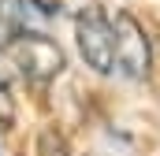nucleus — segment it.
<instances>
[{"label":"nucleus","instance_id":"nucleus-1","mask_svg":"<svg viewBox=\"0 0 160 156\" xmlns=\"http://www.w3.org/2000/svg\"><path fill=\"white\" fill-rule=\"evenodd\" d=\"M4 56L11 63V71L34 82V85H48L56 75H63L67 60H63V48L48 34H38V30H15L8 45H4Z\"/></svg>","mask_w":160,"mask_h":156},{"label":"nucleus","instance_id":"nucleus-2","mask_svg":"<svg viewBox=\"0 0 160 156\" xmlns=\"http://www.w3.org/2000/svg\"><path fill=\"white\" fill-rule=\"evenodd\" d=\"M75 45L89 71L97 75H116V34H112V15L101 11L97 4L82 7L75 19Z\"/></svg>","mask_w":160,"mask_h":156},{"label":"nucleus","instance_id":"nucleus-3","mask_svg":"<svg viewBox=\"0 0 160 156\" xmlns=\"http://www.w3.org/2000/svg\"><path fill=\"white\" fill-rule=\"evenodd\" d=\"M112 34H116V75L134 78V82L145 78L153 63V45H149V34L142 30V22L127 11H116Z\"/></svg>","mask_w":160,"mask_h":156},{"label":"nucleus","instance_id":"nucleus-4","mask_svg":"<svg viewBox=\"0 0 160 156\" xmlns=\"http://www.w3.org/2000/svg\"><path fill=\"white\" fill-rule=\"evenodd\" d=\"M11 63H8V56H4V48H0V130H8V126H15V89H11Z\"/></svg>","mask_w":160,"mask_h":156},{"label":"nucleus","instance_id":"nucleus-5","mask_svg":"<svg viewBox=\"0 0 160 156\" xmlns=\"http://www.w3.org/2000/svg\"><path fill=\"white\" fill-rule=\"evenodd\" d=\"M41 156H71V153H67V145L56 130H45L41 134Z\"/></svg>","mask_w":160,"mask_h":156},{"label":"nucleus","instance_id":"nucleus-6","mask_svg":"<svg viewBox=\"0 0 160 156\" xmlns=\"http://www.w3.org/2000/svg\"><path fill=\"white\" fill-rule=\"evenodd\" d=\"M34 7H38L41 15H60V7H63V0H30Z\"/></svg>","mask_w":160,"mask_h":156}]
</instances>
